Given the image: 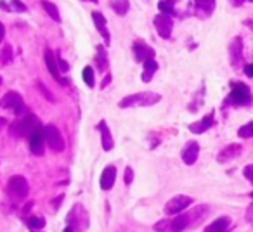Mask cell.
I'll use <instances>...</instances> for the list:
<instances>
[{"label":"cell","mask_w":253,"mask_h":232,"mask_svg":"<svg viewBox=\"0 0 253 232\" xmlns=\"http://www.w3.org/2000/svg\"><path fill=\"white\" fill-rule=\"evenodd\" d=\"M39 127H42L39 118H37L35 115H28V116H25L23 120L11 123L9 132H11L12 135H16V137H30Z\"/></svg>","instance_id":"6da1fadb"},{"label":"cell","mask_w":253,"mask_h":232,"mask_svg":"<svg viewBox=\"0 0 253 232\" xmlns=\"http://www.w3.org/2000/svg\"><path fill=\"white\" fill-rule=\"evenodd\" d=\"M162 99L160 94H155V92H141V94H132L126 95L125 99L120 101V108H132V106H153Z\"/></svg>","instance_id":"7a4b0ae2"},{"label":"cell","mask_w":253,"mask_h":232,"mask_svg":"<svg viewBox=\"0 0 253 232\" xmlns=\"http://www.w3.org/2000/svg\"><path fill=\"white\" fill-rule=\"evenodd\" d=\"M227 104H234V106H250L253 102V95L252 90L246 83H232L231 94L227 97Z\"/></svg>","instance_id":"3957f363"},{"label":"cell","mask_w":253,"mask_h":232,"mask_svg":"<svg viewBox=\"0 0 253 232\" xmlns=\"http://www.w3.org/2000/svg\"><path fill=\"white\" fill-rule=\"evenodd\" d=\"M191 224V215L184 213V215H177L175 218H167L162 220L155 225V231L158 232H182L187 225Z\"/></svg>","instance_id":"277c9868"},{"label":"cell","mask_w":253,"mask_h":232,"mask_svg":"<svg viewBox=\"0 0 253 232\" xmlns=\"http://www.w3.org/2000/svg\"><path fill=\"white\" fill-rule=\"evenodd\" d=\"M7 193L11 194L14 199H25L30 193V186L28 180L23 175H14L9 179L7 182Z\"/></svg>","instance_id":"5b68a950"},{"label":"cell","mask_w":253,"mask_h":232,"mask_svg":"<svg viewBox=\"0 0 253 232\" xmlns=\"http://www.w3.org/2000/svg\"><path fill=\"white\" fill-rule=\"evenodd\" d=\"M43 132H45V142L54 153H61L64 149V137L59 132V128L56 125H45L43 127Z\"/></svg>","instance_id":"8992f818"},{"label":"cell","mask_w":253,"mask_h":232,"mask_svg":"<svg viewBox=\"0 0 253 232\" xmlns=\"http://www.w3.org/2000/svg\"><path fill=\"white\" fill-rule=\"evenodd\" d=\"M68 224L71 225L73 229H77V231H85L88 225V215L87 211H85V208L82 206V204H75V208L70 211V215H68Z\"/></svg>","instance_id":"52a82bcc"},{"label":"cell","mask_w":253,"mask_h":232,"mask_svg":"<svg viewBox=\"0 0 253 232\" xmlns=\"http://www.w3.org/2000/svg\"><path fill=\"white\" fill-rule=\"evenodd\" d=\"M0 104L4 106V108H7V109H11L14 115H23L25 113V102H23V97H21V94H18V92H7V94L4 95V99H2V102Z\"/></svg>","instance_id":"ba28073f"},{"label":"cell","mask_w":253,"mask_h":232,"mask_svg":"<svg viewBox=\"0 0 253 232\" xmlns=\"http://www.w3.org/2000/svg\"><path fill=\"white\" fill-rule=\"evenodd\" d=\"M191 204H193V197L180 194V196L172 197V199H170L169 203H167L165 213L167 215H179V213H182V211L186 210V208H189Z\"/></svg>","instance_id":"9c48e42d"},{"label":"cell","mask_w":253,"mask_h":232,"mask_svg":"<svg viewBox=\"0 0 253 232\" xmlns=\"http://www.w3.org/2000/svg\"><path fill=\"white\" fill-rule=\"evenodd\" d=\"M153 23H155L156 32H158V35L162 37V39H170L172 30H173V23H172V18H170V16L158 14Z\"/></svg>","instance_id":"30bf717a"},{"label":"cell","mask_w":253,"mask_h":232,"mask_svg":"<svg viewBox=\"0 0 253 232\" xmlns=\"http://www.w3.org/2000/svg\"><path fill=\"white\" fill-rule=\"evenodd\" d=\"M45 132L43 127H39L32 135H30V149H32L33 155L42 156L43 155V146H45Z\"/></svg>","instance_id":"8fae6325"},{"label":"cell","mask_w":253,"mask_h":232,"mask_svg":"<svg viewBox=\"0 0 253 232\" xmlns=\"http://www.w3.org/2000/svg\"><path fill=\"white\" fill-rule=\"evenodd\" d=\"M198 155H200V144H198L196 141H189L186 146H184L182 153H180V156H182V161L186 163V165H194L198 159Z\"/></svg>","instance_id":"7c38bea8"},{"label":"cell","mask_w":253,"mask_h":232,"mask_svg":"<svg viewBox=\"0 0 253 232\" xmlns=\"http://www.w3.org/2000/svg\"><path fill=\"white\" fill-rule=\"evenodd\" d=\"M45 64H47V70H49V73L52 75V77L56 78V80L59 81V83H66V80H64V78L61 77L59 64H57L56 56H54V52L50 49L45 50Z\"/></svg>","instance_id":"4fadbf2b"},{"label":"cell","mask_w":253,"mask_h":232,"mask_svg":"<svg viewBox=\"0 0 253 232\" xmlns=\"http://www.w3.org/2000/svg\"><path fill=\"white\" fill-rule=\"evenodd\" d=\"M134 57L139 63H144L148 59H153L155 57V50L149 45H146L144 42H135L134 43Z\"/></svg>","instance_id":"5bb4252c"},{"label":"cell","mask_w":253,"mask_h":232,"mask_svg":"<svg viewBox=\"0 0 253 232\" xmlns=\"http://www.w3.org/2000/svg\"><path fill=\"white\" fill-rule=\"evenodd\" d=\"M115 180H116V168L113 165L106 166V168L102 170V173H101V180H99V184H101V189L102 191H109L113 186H115Z\"/></svg>","instance_id":"9a60e30c"},{"label":"cell","mask_w":253,"mask_h":232,"mask_svg":"<svg viewBox=\"0 0 253 232\" xmlns=\"http://www.w3.org/2000/svg\"><path fill=\"white\" fill-rule=\"evenodd\" d=\"M229 50H231V63L234 68L239 66V63H241L243 59V42H241V37H234V40L231 42V47H229Z\"/></svg>","instance_id":"2e32d148"},{"label":"cell","mask_w":253,"mask_h":232,"mask_svg":"<svg viewBox=\"0 0 253 232\" xmlns=\"http://www.w3.org/2000/svg\"><path fill=\"white\" fill-rule=\"evenodd\" d=\"M213 120H215V113L211 111L210 115H207L201 121H198V123H191L189 125V130L193 132V134H205V132L208 130V128L213 125Z\"/></svg>","instance_id":"e0dca14e"},{"label":"cell","mask_w":253,"mask_h":232,"mask_svg":"<svg viewBox=\"0 0 253 232\" xmlns=\"http://www.w3.org/2000/svg\"><path fill=\"white\" fill-rule=\"evenodd\" d=\"M92 19H94V25L95 28H97V32L102 35V39H104V43L106 45H109V32L108 28H106V18L101 14V12H92Z\"/></svg>","instance_id":"ac0fdd59"},{"label":"cell","mask_w":253,"mask_h":232,"mask_svg":"<svg viewBox=\"0 0 253 232\" xmlns=\"http://www.w3.org/2000/svg\"><path fill=\"white\" fill-rule=\"evenodd\" d=\"M97 128H99V132H101V137H102V149H104V151H111L113 146H115V141H113L111 132H109L106 121L102 120L101 123L97 125Z\"/></svg>","instance_id":"d6986e66"},{"label":"cell","mask_w":253,"mask_h":232,"mask_svg":"<svg viewBox=\"0 0 253 232\" xmlns=\"http://www.w3.org/2000/svg\"><path fill=\"white\" fill-rule=\"evenodd\" d=\"M241 149L243 148L239 144H231V146H227V148H224L217 158L218 163H225V161H229V159L236 158L238 155H241Z\"/></svg>","instance_id":"ffe728a7"},{"label":"cell","mask_w":253,"mask_h":232,"mask_svg":"<svg viewBox=\"0 0 253 232\" xmlns=\"http://www.w3.org/2000/svg\"><path fill=\"white\" fill-rule=\"evenodd\" d=\"M196 11H200V18H208L215 9V0H193Z\"/></svg>","instance_id":"44dd1931"},{"label":"cell","mask_w":253,"mask_h":232,"mask_svg":"<svg viewBox=\"0 0 253 232\" xmlns=\"http://www.w3.org/2000/svg\"><path fill=\"white\" fill-rule=\"evenodd\" d=\"M229 225H231L229 217H220V218H217V220L211 222V224L205 229V232H227Z\"/></svg>","instance_id":"7402d4cb"},{"label":"cell","mask_w":253,"mask_h":232,"mask_svg":"<svg viewBox=\"0 0 253 232\" xmlns=\"http://www.w3.org/2000/svg\"><path fill=\"white\" fill-rule=\"evenodd\" d=\"M156 70H158V63L155 61V57L153 59H148L144 61V71H142V81H151L153 75L156 73Z\"/></svg>","instance_id":"603a6c76"},{"label":"cell","mask_w":253,"mask_h":232,"mask_svg":"<svg viewBox=\"0 0 253 232\" xmlns=\"http://www.w3.org/2000/svg\"><path fill=\"white\" fill-rule=\"evenodd\" d=\"M42 7L45 9V12L50 16V18L54 19L56 23H59L61 21V14H59V11H57V5L56 4H52V2H49V0H42Z\"/></svg>","instance_id":"cb8c5ba5"},{"label":"cell","mask_w":253,"mask_h":232,"mask_svg":"<svg viewBox=\"0 0 253 232\" xmlns=\"http://www.w3.org/2000/svg\"><path fill=\"white\" fill-rule=\"evenodd\" d=\"M111 7L118 16H125L128 11V0H113Z\"/></svg>","instance_id":"d4e9b609"},{"label":"cell","mask_w":253,"mask_h":232,"mask_svg":"<svg viewBox=\"0 0 253 232\" xmlns=\"http://www.w3.org/2000/svg\"><path fill=\"white\" fill-rule=\"evenodd\" d=\"M158 9L162 11V14H167V16H173V14H175L173 2H170V0H162V2L158 4Z\"/></svg>","instance_id":"484cf974"},{"label":"cell","mask_w":253,"mask_h":232,"mask_svg":"<svg viewBox=\"0 0 253 232\" xmlns=\"http://www.w3.org/2000/svg\"><path fill=\"white\" fill-rule=\"evenodd\" d=\"M26 225H28L30 229H33V231H39V229L45 227V220H43L42 217H30L28 220H26Z\"/></svg>","instance_id":"4316f807"},{"label":"cell","mask_w":253,"mask_h":232,"mask_svg":"<svg viewBox=\"0 0 253 232\" xmlns=\"http://www.w3.org/2000/svg\"><path fill=\"white\" fill-rule=\"evenodd\" d=\"M238 135H239L241 139H250V137H253V121H248L246 125H243V127L238 130Z\"/></svg>","instance_id":"83f0119b"},{"label":"cell","mask_w":253,"mask_h":232,"mask_svg":"<svg viewBox=\"0 0 253 232\" xmlns=\"http://www.w3.org/2000/svg\"><path fill=\"white\" fill-rule=\"evenodd\" d=\"M82 75H84L85 83H87L88 87H94V83H95V81H94V70H92L90 66H85L84 68V73H82Z\"/></svg>","instance_id":"f1b7e54d"},{"label":"cell","mask_w":253,"mask_h":232,"mask_svg":"<svg viewBox=\"0 0 253 232\" xmlns=\"http://www.w3.org/2000/svg\"><path fill=\"white\" fill-rule=\"evenodd\" d=\"M97 63H99V68L104 70L108 61H106V52H104V47H97Z\"/></svg>","instance_id":"f546056e"},{"label":"cell","mask_w":253,"mask_h":232,"mask_svg":"<svg viewBox=\"0 0 253 232\" xmlns=\"http://www.w3.org/2000/svg\"><path fill=\"white\" fill-rule=\"evenodd\" d=\"M12 49H11V45H5L4 47V50H2V52H0V61H2V63H9V61H11V57H12Z\"/></svg>","instance_id":"4dcf8cb0"},{"label":"cell","mask_w":253,"mask_h":232,"mask_svg":"<svg viewBox=\"0 0 253 232\" xmlns=\"http://www.w3.org/2000/svg\"><path fill=\"white\" fill-rule=\"evenodd\" d=\"M9 2H11V5L14 7L16 12H26V11H28V9H26V5L23 4L21 0H9Z\"/></svg>","instance_id":"1f68e13d"},{"label":"cell","mask_w":253,"mask_h":232,"mask_svg":"<svg viewBox=\"0 0 253 232\" xmlns=\"http://www.w3.org/2000/svg\"><path fill=\"white\" fill-rule=\"evenodd\" d=\"M243 175L246 177V180H248L250 184H253V165L245 166V170H243Z\"/></svg>","instance_id":"d6a6232c"},{"label":"cell","mask_w":253,"mask_h":232,"mask_svg":"<svg viewBox=\"0 0 253 232\" xmlns=\"http://www.w3.org/2000/svg\"><path fill=\"white\" fill-rule=\"evenodd\" d=\"M132 180H134V170H132L130 166H126L125 168V184L126 186H130Z\"/></svg>","instance_id":"836d02e7"},{"label":"cell","mask_w":253,"mask_h":232,"mask_svg":"<svg viewBox=\"0 0 253 232\" xmlns=\"http://www.w3.org/2000/svg\"><path fill=\"white\" fill-rule=\"evenodd\" d=\"M37 87H39L40 90L43 92V95H45V97L49 99V101H54V97H52V95H50V92H49V90H47V88H45V85H43V83H40V81H39V83H37Z\"/></svg>","instance_id":"e575fe53"},{"label":"cell","mask_w":253,"mask_h":232,"mask_svg":"<svg viewBox=\"0 0 253 232\" xmlns=\"http://www.w3.org/2000/svg\"><path fill=\"white\" fill-rule=\"evenodd\" d=\"M57 64H59V70H61V71H68V70H70L68 63H66V61L61 59V57H57Z\"/></svg>","instance_id":"d590c367"},{"label":"cell","mask_w":253,"mask_h":232,"mask_svg":"<svg viewBox=\"0 0 253 232\" xmlns=\"http://www.w3.org/2000/svg\"><path fill=\"white\" fill-rule=\"evenodd\" d=\"M245 73H246V77H252L253 78V64H246V66H245Z\"/></svg>","instance_id":"8d00e7d4"},{"label":"cell","mask_w":253,"mask_h":232,"mask_svg":"<svg viewBox=\"0 0 253 232\" xmlns=\"http://www.w3.org/2000/svg\"><path fill=\"white\" fill-rule=\"evenodd\" d=\"M4 35H5V28H4V25L0 23V42H2V39H4Z\"/></svg>","instance_id":"74e56055"},{"label":"cell","mask_w":253,"mask_h":232,"mask_svg":"<svg viewBox=\"0 0 253 232\" xmlns=\"http://www.w3.org/2000/svg\"><path fill=\"white\" fill-rule=\"evenodd\" d=\"M61 201H63V196H59L56 201H54V210H57V208H59V203H61Z\"/></svg>","instance_id":"f35d334b"},{"label":"cell","mask_w":253,"mask_h":232,"mask_svg":"<svg viewBox=\"0 0 253 232\" xmlns=\"http://www.w3.org/2000/svg\"><path fill=\"white\" fill-rule=\"evenodd\" d=\"M109 80H111V77H109V75H108V77L104 78V83H102V87H106V85L109 83Z\"/></svg>","instance_id":"ab89813d"},{"label":"cell","mask_w":253,"mask_h":232,"mask_svg":"<svg viewBox=\"0 0 253 232\" xmlns=\"http://www.w3.org/2000/svg\"><path fill=\"white\" fill-rule=\"evenodd\" d=\"M63 232H75V229L73 227H71V225H68V227L66 229H64V231Z\"/></svg>","instance_id":"60d3db41"},{"label":"cell","mask_w":253,"mask_h":232,"mask_svg":"<svg viewBox=\"0 0 253 232\" xmlns=\"http://www.w3.org/2000/svg\"><path fill=\"white\" fill-rule=\"evenodd\" d=\"M88 2H94V4H97V0H88Z\"/></svg>","instance_id":"b9f144b4"},{"label":"cell","mask_w":253,"mask_h":232,"mask_svg":"<svg viewBox=\"0 0 253 232\" xmlns=\"http://www.w3.org/2000/svg\"><path fill=\"white\" fill-rule=\"evenodd\" d=\"M2 121H5V120H4V118H0V123H2Z\"/></svg>","instance_id":"7bdbcfd3"},{"label":"cell","mask_w":253,"mask_h":232,"mask_svg":"<svg viewBox=\"0 0 253 232\" xmlns=\"http://www.w3.org/2000/svg\"><path fill=\"white\" fill-rule=\"evenodd\" d=\"M0 85H2V77H0Z\"/></svg>","instance_id":"ee69618b"},{"label":"cell","mask_w":253,"mask_h":232,"mask_svg":"<svg viewBox=\"0 0 253 232\" xmlns=\"http://www.w3.org/2000/svg\"><path fill=\"white\" fill-rule=\"evenodd\" d=\"M170 2H177V0H170Z\"/></svg>","instance_id":"f6af8a7d"},{"label":"cell","mask_w":253,"mask_h":232,"mask_svg":"<svg viewBox=\"0 0 253 232\" xmlns=\"http://www.w3.org/2000/svg\"><path fill=\"white\" fill-rule=\"evenodd\" d=\"M248 2H253V0H248Z\"/></svg>","instance_id":"bcb514c9"},{"label":"cell","mask_w":253,"mask_h":232,"mask_svg":"<svg viewBox=\"0 0 253 232\" xmlns=\"http://www.w3.org/2000/svg\"><path fill=\"white\" fill-rule=\"evenodd\" d=\"M252 224H253V218H252Z\"/></svg>","instance_id":"7dc6e473"},{"label":"cell","mask_w":253,"mask_h":232,"mask_svg":"<svg viewBox=\"0 0 253 232\" xmlns=\"http://www.w3.org/2000/svg\"><path fill=\"white\" fill-rule=\"evenodd\" d=\"M252 197H253V194H252Z\"/></svg>","instance_id":"c3c4849f"}]
</instances>
